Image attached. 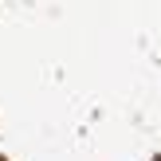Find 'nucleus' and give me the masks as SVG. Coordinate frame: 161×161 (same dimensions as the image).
Listing matches in <instances>:
<instances>
[{"mask_svg":"<svg viewBox=\"0 0 161 161\" xmlns=\"http://www.w3.org/2000/svg\"><path fill=\"white\" fill-rule=\"evenodd\" d=\"M153 161H161V153H157V157H153Z\"/></svg>","mask_w":161,"mask_h":161,"instance_id":"f257e3e1","label":"nucleus"},{"mask_svg":"<svg viewBox=\"0 0 161 161\" xmlns=\"http://www.w3.org/2000/svg\"><path fill=\"white\" fill-rule=\"evenodd\" d=\"M0 161H4V157H0Z\"/></svg>","mask_w":161,"mask_h":161,"instance_id":"f03ea898","label":"nucleus"}]
</instances>
